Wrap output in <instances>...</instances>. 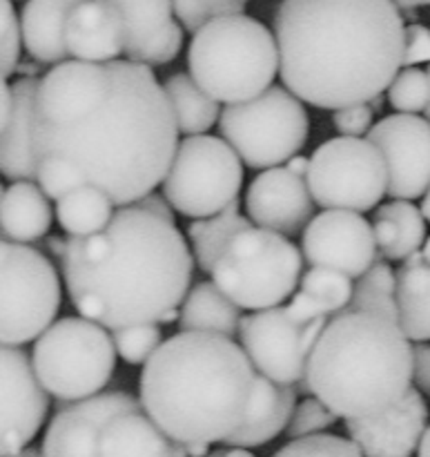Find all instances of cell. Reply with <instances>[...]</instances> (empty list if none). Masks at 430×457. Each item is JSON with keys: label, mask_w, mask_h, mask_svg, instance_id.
Wrapping results in <instances>:
<instances>
[{"label": "cell", "mask_w": 430, "mask_h": 457, "mask_svg": "<svg viewBox=\"0 0 430 457\" xmlns=\"http://www.w3.org/2000/svg\"><path fill=\"white\" fill-rule=\"evenodd\" d=\"M178 134L172 103L150 65L70 58L40 79L38 186L54 201L96 186L116 208L132 205L163 183Z\"/></svg>", "instance_id": "6da1fadb"}, {"label": "cell", "mask_w": 430, "mask_h": 457, "mask_svg": "<svg viewBox=\"0 0 430 457\" xmlns=\"http://www.w3.org/2000/svg\"><path fill=\"white\" fill-rule=\"evenodd\" d=\"M285 168L290 170V172L299 174V177H308V170H310V159L308 156H293V159L285 163Z\"/></svg>", "instance_id": "f6af8a7d"}, {"label": "cell", "mask_w": 430, "mask_h": 457, "mask_svg": "<svg viewBox=\"0 0 430 457\" xmlns=\"http://www.w3.org/2000/svg\"><path fill=\"white\" fill-rule=\"evenodd\" d=\"M419 208H422V214L426 217V221L430 223V186H428L426 195L422 196V205H419Z\"/></svg>", "instance_id": "816d5d0a"}, {"label": "cell", "mask_w": 430, "mask_h": 457, "mask_svg": "<svg viewBox=\"0 0 430 457\" xmlns=\"http://www.w3.org/2000/svg\"><path fill=\"white\" fill-rule=\"evenodd\" d=\"M388 165V196L415 201L430 186V120L419 114H397L377 120L368 132Z\"/></svg>", "instance_id": "e0dca14e"}, {"label": "cell", "mask_w": 430, "mask_h": 457, "mask_svg": "<svg viewBox=\"0 0 430 457\" xmlns=\"http://www.w3.org/2000/svg\"><path fill=\"white\" fill-rule=\"evenodd\" d=\"M132 205H136V208L145 210V212L154 214V217H161L165 219V221H172L177 223V210L172 208V204H170V199L165 195H161V192H147L145 196H141L138 201H134Z\"/></svg>", "instance_id": "7bdbcfd3"}, {"label": "cell", "mask_w": 430, "mask_h": 457, "mask_svg": "<svg viewBox=\"0 0 430 457\" xmlns=\"http://www.w3.org/2000/svg\"><path fill=\"white\" fill-rule=\"evenodd\" d=\"M306 181L319 208L364 214L388 195V165L370 138L339 137L317 147Z\"/></svg>", "instance_id": "4fadbf2b"}, {"label": "cell", "mask_w": 430, "mask_h": 457, "mask_svg": "<svg viewBox=\"0 0 430 457\" xmlns=\"http://www.w3.org/2000/svg\"><path fill=\"white\" fill-rule=\"evenodd\" d=\"M123 13L128 40L125 58L159 67L168 65L183 47V25L174 18L172 0H107Z\"/></svg>", "instance_id": "ffe728a7"}, {"label": "cell", "mask_w": 430, "mask_h": 457, "mask_svg": "<svg viewBox=\"0 0 430 457\" xmlns=\"http://www.w3.org/2000/svg\"><path fill=\"white\" fill-rule=\"evenodd\" d=\"M302 253L310 266L335 268L360 279L377 262L373 223L352 210H324L312 217L302 239Z\"/></svg>", "instance_id": "9a60e30c"}, {"label": "cell", "mask_w": 430, "mask_h": 457, "mask_svg": "<svg viewBox=\"0 0 430 457\" xmlns=\"http://www.w3.org/2000/svg\"><path fill=\"white\" fill-rule=\"evenodd\" d=\"M161 186L172 208L183 217H214L239 201L244 161L223 137H186L178 141Z\"/></svg>", "instance_id": "8fae6325"}, {"label": "cell", "mask_w": 430, "mask_h": 457, "mask_svg": "<svg viewBox=\"0 0 430 457\" xmlns=\"http://www.w3.org/2000/svg\"><path fill=\"white\" fill-rule=\"evenodd\" d=\"M302 266L303 253L290 237L252 226L226 245L210 277L239 308L266 311L293 297Z\"/></svg>", "instance_id": "ba28073f"}, {"label": "cell", "mask_w": 430, "mask_h": 457, "mask_svg": "<svg viewBox=\"0 0 430 457\" xmlns=\"http://www.w3.org/2000/svg\"><path fill=\"white\" fill-rule=\"evenodd\" d=\"M112 339H114L116 353L128 364H145L159 346L163 344V335H161L159 324H138L128 326V328L112 330Z\"/></svg>", "instance_id": "e575fe53"}, {"label": "cell", "mask_w": 430, "mask_h": 457, "mask_svg": "<svg viewBox=\"0 0 430 457\" xmlns=\"http://www.w3.org/2000/svg\"><path fill=\"white\" fill-rule=\"evenodd\" d=\"M419 62H430V29L410 22L404 38V67H418Z\"/></svg>", "instance_id": "60d3db41"}, {"label": "cell", "mask_w": 430, "mask_h": 457, "mask_svg": "<svg viewBox=\"0 0 430 457\" xmlns=\"http://www.w3.org/2000/svg\"><path fill=\"white\" fill-rule=\"evenodd\" d=\"M40 79H21L12 83V116L3 125L0 172L7 181H38V145H36V110Z\"/></svg>", "instance_id": "44dd1931"}, {"label": "cell", "mask_w": 430, "mask_h": 457, "mask_svg": "<svg viewBox=\"0 0 430 457\" xmlns=\"http://www.w3.org/2000/svg\"><path fill=\"white\" fill-rule=\"evenodd\" d=\"M339 415L335 411H330L319 397H306L297 404L293 418H290L288 428H285V436L290 440H299V437L308 436H319L326 433L328 428H333L337 424Z\"/></svg>", "instance_id": "74e56055"}, {"label": "cell", "mask_w": 430, "mask_h": 457, "mask_svg": "<svg viewBox=\"0 0 430 457\" xmlns=\"http://www.w3.org/2000/svg\"><path fill=\"white\" fill-rule=\"evenodd\" d=\"M375 110L370 103H355V105H346L335 110L333 123L342 137H368L373 129Z\"/></svg>", "instance_id": "ab89813d"}, {"label": "cell", "mask_w": 430, "mask_h": 457, "mask_svg": "<svg viewBox=\"0 0 430 457\" xmlns=\"http://www.w3.org/2000/svg\"><path fill=\"white\" fill-rule=\"evenodd\" d=\"M174 13L183 29L196 34L210 21L221 16H232V13H244L245 4L250 0H172Z\"/></svg>", "instance_id": "d590c367"}, {"label": "cell", "mask_w": 430, "mask_h": 457, "mask_svg": "<svg viewBox=\"0 0 430 457\" xmlns=\"http://www.w3.org/2000/svg\"><path fill=\"white\" fill-rule=\"evenodd\" d=\"M183 446H186L187 457H205L210 453V445H205V442H190V445Z\"/></svg>", "instance_id": "c3c4849f"}, {"label": "cell", "mask_w": 430, "mask_h": 457, "mask_svg": "<svg viewBox=\"0 0 430 457\" xmlns=\"http://www.w3.org/2000/svg\"><path fill=\"white\" fill-rule=\"evenodd\" d=\"M7 457H43V451H38V449H29V446H27V449H22L21 453H16V455H7Z\"/></svg>", "instance_id": "f5cc1de1"}, {"label": "cell", "mask_w": 430, "mask_h": 457, "mask_svg": "<svg viewBox=\"0 0 430 457\" xmlns=\"http://www.w3.org/2000/svg\"><path fill=\"white\" fill-rule=\"evenodd\" d=\"M67 49L76 61L110 62L125 54L123 13L107 0H83L76 4L65 29Z\"/></svg>", "instance_id": "7402d4cb"}, {"label": "cell", "mask_w": 430, "mask_h": 457, "mask_svg": "<svg viewBox=\"0 0 430 457\" xmlns=\"http://www.w3.org/2000/svg\"><path fill=\"white\" fill-rule=\"evenodd\" d=\"M65 248H67V239H58V237H49L47 239V250L54 254V257L62 259Z\"/></svg>", "instance_id": "681fc988"}, {"label": "cell", "mask_w": 430, "mask_h": 457, "mask_svg": "<svg viewBox=\"0 0 430 457\" xmlns=\"http://www.w3.org/2000/svg\"><path fill=\"white\" fill-rule=\"evenodd\" d=\"M257 373L235 339L181 330L145 361L138 397L181 445H223L248 415Z\"/></svg>", "instance_id": "277c9868"}, {"label": "cell", "mask_w": 430, "mask_h": 457, "mask_svg": "<svg viewBox=\"0 0 430 457\" xmlns=\"http://www.w3.org/2000/svg\"><path fill=\"white\" fill-rule=\"evenodd\" d=\"M422 254L424 257H426V262L430 263V237L426 239V244H424V248H422Z\"/></svg>", "instance_id": "11a10c76"}, {"label": "cell", "mask_w": 430, "mask_h": 457, "mask_svg": "<svg viewBox=\"0 0 430 457\" xmlns=\"http://www.w3.org/2000/svg\"><path fill=\"white\" fill-rule=\"evenodd\" d=\"M40 62H18L16 67V74L21 79H38L40 74Z\"/></svg>", "instance_id": "7dc6e473"}, {"label": "cell", "mask_w": 430, "mask_h": 457, "mask_svg": "<svg viewBox=\"0 0 430 457\" xmlns=\"http://www.w3.org/2000/svg\"><path fill=\"white\" fill-rule=\"evenodd\" d=\"M205 457H254L248 449H241V446H226L219 451H210Z\"/></svg>", "instance_id": "bcb514c9"}, {"label": "cell", "mask_w": 430, "mask_h": 457, "mask_svg": "<svg viewBox=\"0 0 430 457\" xmlns=\"http://www.w3.org/2000/svg\"><path fill=\"white\" fill-rule=\"evenodd\" d=\"M377 250L386 262H406L426 244V217L422 208L404 199H393L373 214Z\"/></svg>", "instance_id": "484cf974"}, {"label": "cell", "mask_w": 430, "mask_h": 457, "mask_svg": "<svg viewBox=\"0 0 430 457\" xmlns=\"http://www.w3.org/2000/svg\"><path fill=\"white\" fill-rule=\"evenodd\" d=\"M194 263L177 223L136 205L94 235H70L61 259L71 306L107 330L178 321Z\"/></svg>", "instance_id": "7a4b0ae2"}, {"label": "cell", "mask_w": 430, "mask_h": 457, "mask_svg": "<svg viewBox=\"0 0 430 457\" xmlns=\"http://www.w3.org/2000/svg\"><path fill=\"white\" fill-rule=\"evenodd\" d=\"M328 317H303L290 306L252 311L241 320L239 342L261 375L294 386L308 375Z\"/></svg>", "instance_id": "5bb4252c"}, {"label": "cell", "mask_w": 430, "mask_h": 457, "mask_svg": "<svg viewBox=\"0 0 430 457\" xmlns=\"http://www.w3.org/2000/svg\"><path fill=\"white\" fill-rule=\"evenodd\" d=\"M190 74L219 103H241L266 92L279 74L275 31L245 13L210 21L192 34Z\"/></svg>", "instance_id": "52a82bcc"}, {"label": "cell", "mask_w": 430, "mask_h": 457, "mask_svg": "<svg viewBox=\"0 0 430 457\" xmlns=\"http://www.w3.org/2000/svg\"><path fill=\"white\" fill-rule=\"evenodd\" d=\"M3 413H0V453H21L38 436L49 411V391L36 375L31 357L21 346H3Z\"/></svg>", "instance_id": "2e32d148"}, {"label": "cell", "mask_w": 430, "mask_h": 457, "mask_svg": "<svg viewBox=\"0 0 430 457\" xmlns=\"http://www.w3.org/2000/svg\"><path fill=\"white\" fill-rule=\"evenodd\" d=\"M397 4V9L401 12V16L406 18H413L415 16V9L418 7H426L430 4V0H393Z\"/></svg>", "instance_id": "ee69618b"}, {"label": "cell", "mask_w": 430, "mask_h": 457, "mask_svg": "<svg viewBox=\"0 0 430 457\" xmlns=\"http://www.w3.org/2000/svg\"><path fill=\"white\" fill-rule=\"evenodd\" d=\"M40 451L43 457H187L186 446L152 420L141 397L125 391L62 406Z\"/></svg>", "instance_id": "8992f818"}, {"label": "cell", "mask_w": 430, "mask_h": 457, "mask_svg": "<svg viewBox=\"0 0 430 457\" xmlns=\"http://www.w3.org/2000/svg\"><path fill=\"white\" fill-rule=\"evenodd\" d=\"M245 212L254 226L294 237L312 221L315 196L306 177L290 172L285 165L263 170L245 192Z\"/></svg>", "instance_id": "ac0fdd59"}, {"label": "cell", "mask_w": 430, "mask_h": 457, "mask_svg": "<svg viewBox=\"0 0 430 457\" xmlns=\"http://www.w3.org/2000/svg\"><path fill=\"white\" fill-rule=\"evenodd\" d=\"M83 0H27L21 13L22 45L31 61L61 65L70 61L65 29L71 12Z\"/></svg>", "instance_id": "cb8c5ba5"}, {"label": "cell", "mask_w": 430, "mask_h": 457, "mask_svg": "<svg viewBox=\"0 0 430 457\" xmlns=\"http://www.w3.org/2000/svg\"><path fill=\"white\" fill-rule=\"evenodd\" d=\"M413 355H415L413 384L424 397H428L430 400V346L426 342L415 344Z\"/></svg>", "instance_id": "b9f144b4"}, {"label": "cell", "mask_w": 430, "mask_h": 457, "mask_svg": "<svg viewBox=\"0 0 430 457\" xmlns=\"http://www.w3.org/2000/svg\"><path fill=\"white\" fill-rule=\"evenodd\" d=\"M219 129L244 165L270 170L285 165L303 150L310 134V119L297 94L270 85L250 101L223 107Z\"/></svg>", "instance_id": "30bf717a"}, {"label": "cell", "mask_w": 430, "mask_h": 457, "mask_svg": "<svg viewBox=\"0 0 430 457\" xmlns=\"http://www.w3.org/2000/svg\"><path fill=\"white\" fill-rule=\"evenodd\" d=\"M275 457H366L360 446L352 440H343L339 436H319L299 437L290 440L284 449H279Z\"/></svg>", "instance_id": "8d00e7d4"}, {"label": "cell", "mask_w": 430, "mask_h": 457, "mask_svg": "<svg viewBox=\"0 0 430 457\" xmlns=\"http://www.w3.org/2000/svg\"><path fill=\"white\" fill-rule=\"evenodd\" d=\"M241 311L244 308L236 306L214 281H199L181 303L178 328L235 339L244 320Z\"/></svg>", "instance_id": "4316f807"}, {"label": "cell", "mask_w": 430, "mask_h": 457, "mask_svg": "<svg viewBox=\"0 0 430 457\" xmlns=\"http://www.w3.org/2000/svg\"><path fill=\"white\" fill-rule=\"evenodd\" d=\"M370 107H373L375 110V114H377V112H382V107H384V98H382V94H379V96H375V98H370Z\"/></svg>", "instance_id": "db71d44e"}, {"label": "cell", "mask_w": 430, "mask_h": 457, "mask_svg": "<svg viewBox=\"0 0 430 457\" xmlns=\"http://www.w3.org/2000/svg\"><path fill=\"white\" fill-rule=\"evenodd\" d=\"M281 83L321 110L368 103L404 67V16L393 0H281Z\"/></svg>", "instance_id": "3957f363"}, {"label": "cell", "mask_w": 430, "mask_h": 457, "mask_svg": "<svg viewBox=\"0 0 430 457\" xmlns=\"http://www.w3.org/2000/svg\"><path fill=\"white\" fill-rule=\"evenodd\" d=\"M400 326L410 342H430V263L415 253L397 270Z\"/></svg>", "instance_id": "83f0119b"}, {"label": "cell", "mask_w": 430, "mask_h": 457, "mask_svg": "<svg viewBox=\"0 0 430 457\" xmlns=\"http://www.w3.org/2000/svg\"><path fill=\"white\" fill-rule=\"evenodd\" d=\"M116 355L105 326L80 315L54 321L34 342L31 364L49 395L80 402L105 388L116 369Z\"/></svg>", "instance_id": "9c48e42d"}, {"label": "cell", "mask_w": 430, "mask_h": 457, "mask_svg": "<svg viewBox=\"0 0 430 457\" xmlns=\"http://www.w3.org/2000/svg\"><path fill=\"white\" fill-rule=\"evenodd\" d=\"M252 226V219L244 217L239 212V201L223 210V212L214 214V217L194 219V223H190V228H187V239H190V248L192 254H194L196 266L210 275L217 259L226 250V245L239 232L248 230Z\"/></svg>", "instance_id": "4dcf8cb0"}, {"label": "cell", "mask_w": 430, "mask_h": 457, "mask_svg": "<svg viewBox=\"0 0 430 457\" xmlns=\"http://www.w3.org/2000/svg\"><path fill=\"white\" fill-rule=\"evenodd\" d=\"M0 31H3V47H0V74L7 80L16 74V67L21 62L22 45V27L12 0H0Z\"/></svg>", "instance_id": "f35d334b"}, {"label": "cell", "mask_w": 430, "mask_h": 457, "mask_svg": "<svg viewBox=\"0 0 430 457\" xmlns=\"http://www.w3.org/2000/svg\"><path fill=\"white\" fill-rule=\"evenodd\" d=\"M343 312H375L400 324L397 306V275L386 262H375L352 290V299Z\"/></svg>", "instance_id": "d6a6232c"}, {"label": "cell", "mask_w": 430, "mask_h": 457, "mask_svg": "<svg viewBox=\"0 0 430 457\" xmlns=\"http://www.w3.org/2000/svg\"><path fill=\"white\" fill-rule=\"evenodd\" d=\"M116 205L101 187L80 186L56 201V217L62 230L74 237H87L112 221Z\"/></svg>", "instance_id": "1f68e13d"}, {"label": "cell", "mask_w": 430, "mask_h": 457, "mask_svg": "<svg viewBox=\"0 0 430 457\" xmlns=\"http://www.w3.org/2000/svg\"><path fill=\"white\" fill-rule=\"evenodd\" d=\"M297 388L290 384H277L266 375L257 373L254 395L250 402L248 415L244 424L227 437L226 446H241V449H257L268 445L277 436L288 428L290 418L297 409Z\"/></svg>", "instance_id": "603a6c76"}, {"label": "cell", "mask_w": 430, "mask_h": 457, "mask_svg": "<svg viewBox=\"0 0 430 457\" xmlns=\"http://www.w3.org/2000/svg\"><path fill=\"white\" fill-rule=\"evenodd\" d=\"M428 428V406L418 388L370 418L346 420V431L366 457H413Z\"/></svg>", "instance_id": "d6986e66"}, {"label": "cell", "mask_w": 430, "mask_h": 457, "mask_svg": "<svg viewBox=\"0 0 430 457\" xmlns=\"http://www.w3.org/2000/svg\"><path fill=\"white\" fill-rule=\"evenodd\" d=\"M413 344L395 320L375 312L330 317L308 364V384L342 420L391 409L413 388Z\"/></svg>", "instance_id": "5b68a950"}, {"label": "cell", "mask_w": 430, "mask_h": 457, "mask_svg": "<svg viewBox=\"0 0 430 457\" xmlns=\"http://www.w3.org/2000/svg\"><path fill=\"white\" fill-rule=\"evenodd\" d=\"M3 266V346L36 342L61 308V279L54 263L27 244L4 241L0 245Z\"/></svg>", "instance_id": "7c38bea8"}, {"label": "cell", "mask_w": 430, "mask_h": 457, "mask_svg": "<svg viewBox=\"0 0 430 457\" xmlns=\"http://www.w3.org/2000/svg\"><path fill=\"white\" fill-rule=\"evenodd\" d=\"M386 92L388 103L401 114H424L430 103L428 71L419 67H401Z\"/></svg>", "instance_id": "836d02e7"}, {"label": "cell", "mask_w": 430, "mask_h": 457, "mask_svg": "<svg viewBox=\"0 0 430 457\" xmlns=\"http://www.w3.org/2000/svg\"><path fill=\"white\" fill-rule=\"evenodd\" d=\"M428 80H430V67H428ZM424 114H426V119L430 120V103H428V107H426V112H424Z\"/></svg>", "instance_id": "9f6ffc18"}, {"label": "cell", "mask_w": 430, "mask_h": 457, "mask_svg": "<svg viewBox=\"0 0 430 457\" xmlns=\"http://www.w3.org/2000/svg\"><path fill=\"white\" fill-rule=\"evenodd\" d=\"M352 279L335 268L310 266L302 275L299 290L288 303L294 312L303 317H335L348 308L352 299Z\"/></svg>", "instance_id": "f1b7e54d"}, {"label": "cell", "mask_w": 430, "mask_h": 457, "mask_svg": "<svg viewBox=\"0 0 430 457\" xmlns=\"http://www.w3.org/2000/svg\"><path fill=\"white\" fill-rule=\"evenodd\" d=\"M418 457H430V424H428L426 433H424V437H422V445H419Z\"/></svg>", "instance_id": "f907efd6"}, {"label": "cell", "mask_w": 430, "mask_h": 457, "mask_svg": "<svg viewBox=\"0 0 430 457\" xmlns=\"http://www.w3.org/2000/svg\"><path fill=\"white\" fill-rule=\"evenodd\" d=\"M54 210L47 192L36 181H13L3 187L0 201V226L3 239L13 244H34L52 228Z\"/></svg>", "instance_id": "d4e9b609"}, {"label": "cell", "mask_w": 430, "mask_h": 457, "mask_svg": "<svg viewBox=\"0 0 430 457\" xmlns=\"http://www.w3.org/2000/svg\"><path fill=\"white\" fill-rule=\"evenodd\" d=\"M163 87L170 103H172L178 132L186 134V137L205 134L221 119L223 110H219V101L210 96L192 79V74H172L170 79H165Z\"/></svg>", "instance_id": "f546056e"}]
</instances>
